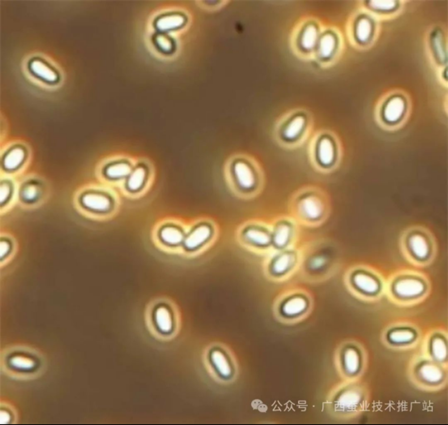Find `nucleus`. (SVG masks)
Instances as JSON below:
<instances>
[{"label":"nucleus","instance_id":"15","mask_svg":"<svg viewBox=\"0 0 448 425\" xmlns=\"http://www.w3.org/2000/svg\"><path fill=\"white\" fill-rule=\"evenodd\" d=\"M291 228L289 224H280L276 226L273 235V241L278 247L285 246L291 236Z\"/></svg>","mask_w":448,"mask_h":425},{"label":"nucleus","instance_id":"33","mask_svg":"<svg viewBox=\"0 0 448 425\" xmlns=\"http://www.w3.org/2000/svg\"><path fill=\"white\" fill-rule=\"evenodd\" d=\"M371 6L374 9H382V10H388L392 9L395 6V3L392 1H373L371 2Z\"/></svg>","mask_w":448,"mask_h":425},{"label":"nucleus","instance_id":"12","mask_svg":"<svg viewBox=\"0 0 448 425\" xmlns=\"http://www.w3.org/2000/svg\"><path fill=\"white\" fill-rule=\"evenodd\" d=\"M403 111V101L399 98H393L385 109V118L389 122H395L401 116Z\"/></svg>","mask_w":448,"mask_h":425},{"label":"nucleus","instance_id":"11","mask_svg":"<svg viewBox=\"0 0 448 425\" xmlns=\"http://www.w3.org/2000/svg\"><path fill=\"white\" fill-rule=\"evenodd\" d=\"M355 285L361 291L367 293H374L378 291V285L377 282L372 277L365 274H357L353 278Z\"/></svg>","mask_w":448,"mask_h":425},{"label":"nucleus","instance_id":"26","mask_svg":"<svg viewBox=\"0 0 448 425\" xmlns=\"http://www.w3.org/2000/svg\"><path fill=\"white\" fill-rule=\"evenodd\" d=\"M317 32L314 26H310L303 33L302 45L305 49H311L316 43Z\"/></svg>","mask_w":448,"mask_h":425},{"label":"nucleus","instance_id":"28","mask_svg":"<svg viewBox=\"0 0 448 425\" xmlns=\"http://www.w3.org/2000/svg\"><path fill=\"white\" fill-rule=\"evenodd\" d=\"M432 353L438 360H442L446 355V343L442 338H436L432 342Z\"/></svg>","mask_w":448,"mask_h":425},{"label":"nucleus","instance_id":"23","mask_svg":"<svg viewBox=\"0 0 448 425\" xmlns=\"http://www.w3.org/2000/svg\"><path fill=\"white\" fill-rule=\"evenodd\" d=\"M304 119L301 116L293 119L287 126L284 135L287 139H294L302 132L304 126Z\"/></svg>","mask_w":448,"mask_h":425},{"label":"nucleus","instance_id":"24","mask_svg":"<svg viewBox=\"0 0 448 425\" xmlns=\"http://www.w3.org/2000/svg\"><path fill=\"white\" fill-rule=\"evenodd\" d=\"M344 365L348 372H356L359 366V358L357 351L348 349L344 355Z\"/></svg>","mask_w":448,"mask_h":425},{"label":"nucleus","instance_id":"6","mask_svg":"<svg viewBox=\"0 0 448 425\" xmlns=\"http://www.w3.org/2000/svg\"><path fill=\"white\" fill-rule=\"evenodd\" d=\"M81 202L84 206L92 210L106 211L111 206L108 198L100 194H85L81 199Z\"/></svg>","mask_w":448,"mask_h":425},{"label":"nucleus","instance_id":"1","mask_svg":"<svg viewBox=\"0 0 448 425\" xmlns=\"http://www.w3.org/2000/svg\"><path fill=\"white\" fill-rule=\"evenodd\" d=\"M234 175L237 189L236 193L243 198H251L255 195V174L247 162H236L234 165Z\"/></svg>","mask_w":448,"mask_h":425},{"label":"nucleus","instance_id":"21","mask_svg":"<svg viewBox=\"0 0 448 425\" xmlns=\"http://www.w3.org/2000/svg\"><path fill=\"white\" fill-rule=\"evenodd\" d=\"M156 320L158 325V327L164 332H168L172 328V321L170 317V313L166 308L162 307L158 308L156 313Z\"/></svg>","mask_w":448,"mask_h":425},{"label":"nucleus","instance_id":"29","mask_svg":"<svg viewBox=\"0 0 448 425\" xmlns=\"http://www.w3.org/2000/svg\"><path fill=\"white\" fill-rule=\"evenodd\" d=\"M334 47H335V40L331 35L327 34L321 39L320 52L322 56L325 57L330 56L333 51Z\"/></svg>","mask_w":448,"mask_h":425},{"label":"nucleus","instance_id":"30","mask_svg":"<svg viewBox=\"0 0 448 425\" xmlns=\"http://www.w3.org/2000/svg\"><path fill=\"white\" fill-rule=\"evenodd\" d=\"M370 34V25L367 20L362 19L360 21L357 27V36L361 41H365L368 39Z\"/></svg>","mask_w":448,"mask_h":425},{"label":"nucleus","instance_id":"9","mask_svg":"<svg viewBox=\"0 0 448 425\" xmlns=\"http://www.w3.org/2000/svg\"><path fill=\"white\" fill-rule=\"evenodd\" d=\"M160 237L164 242L170 245H179L183 241V232L174 226L164 227L160 232Z\"/></svg>","mask_w":448,"mask_h":425},{"label":"nucleus","instance_id":"20","mask_svg":"<svg viewBox=\"0 0 448 425\" xmlns=\"http://www.w3.org/2000/svg\"><path fill=\"white\" fill-rule=\"evenodd\" d=\"M420 373L423 378L429 382H437L442 378V372L437 366L426 364L420 369Z\"/></svg>","mask_w":448,"mask_h":425},{"label":"nucleus","instance_id":"14","mask_svg":"<svg viewBox=\"0 0 448 425\" xmlns=\"http://www.w3.org/2000/svg\"><path fill=\"white\" fill-rule=\"evenodd\" d=\"M319 159L323 165H329L334 158L333 145L328 139L321 140L318 149Z\"/></svg>","mask_w":448,"mask_h":425},{"label":"nucleus","instance_id":"16","mask_svg":"<svg viewBox=\"0 0 448 425\" xmlns=\"http://www.w3.org/2000/svg\"><path fill=\"white\" fill-rule=\"evenodd\" d=\"M360 399L361 397L359 393L351 389L342 393L340 398L338 399V405L342 409H353L357 406Z\"/></svg>","mask_w":448,"mask_h":425},{"label":"nucleus","instance_id":"2","mask_svg":"<svg viewBox=\"0 0 448 425\" xmlns=\"http://www.w3.org/2000/svg\"><path fill=\"white\" fill-rule=\"evenodd\" d=\"M295 208L297 215L302 220L314 222L322 217L324 207L323 202L319 198L309 195L297 200Z\"/></svg>","mask_w":448,"mask_h":425},{"label":"nucleus","instance_id":"17","mask_svg":"<svg viewBox=\"0 0 448 425\" xmlns=\"http://www.w3.org/2000/svg\"><path fill=\"white\" fill-rule=\"evenodd\" d=\"M131 173V167L127 163H115L106 169L107 176L111 179H119L127 176Z\"/></svg>","mask_w":448,"mask_h":425},{"label":"nucleus","instance_id":"27","mask_svg":"<svg viewBox=\"0 0 448 425\" xmlns=\"http://www.w3.org/2000/svg\"><path fill=\"white\" fill-rule=\"evenodd\" d=\"M389 338L391 342L395 343H403L412 340L413 338V334L408 330H394L389 334Z\"/></svg>","mask_w":448,"mask_h":425},{"label":"nucleus","instance_id":"5","mask_svg":"<svg viewBox=\"0 0 448 425\" xmlns=\"http://www.w3.org/2000/svg\"><path fill=\"white\" fill-rule=\"evenodd\" d=\"M394 289L395 293L401 297H414L422 292L424 286L416 279H406L398 282Z\"/></svg>","mask_w":448,"mask_h":425},{"label":"nucleus","instance_id":"18","mask_svg":"<svg viewBox=\"0 0 448 425\" xmlns=\"http://www.w3.org/2000/svg\"><path fill=\"white\" fill-rule=\"evenodd\" d=\"M306 305V300L303 298L293 297L285 303L283 311L287 315H295L303 311Z\"/></svg>","mask_w":448,"mask_h":425},{"label":"nucleus","instance_id":"35","mask_svg":"<svg viewBox=\"0 0 448 425\" xmlns=\"http://www.w3.org/2000/svg\"><path fill=\"white\" fill-rule=\"evenodd\" d=\"M10 195V187L7 183L3 184L1 186V202L6 201L7 199L9 197Z\"/></svg>","mask_w":448,"mask_h":425},{"label":"nucleus","instance_id":"19","mask_svg":"<svg viewBox=\"0 0 448 425\" xmlns=\"http://www.w3.org/2000/svg\"><path fill=\"white\" fill-rule=\"evenodd\" d=\"M145 170L144 168L139 167L134 170V172L130 175L129 179L128 180V189L131 191H137L142 187L143 184L145 183Z\"/></svg>","mask_w":448,"mask_h":425},{"label":"nucleus","instance_id":"32","mask_svg":"<svg viewBox=\"0 0 448 425\" xmlns=\"http://www.w3.org/2000/svg\"><path fill=\"white\" fill-rule=\"evenodd\" d=\"M157 43L161 49L164 51H170L172 49V43L166 37L158 36L157 38Z\"/></svg>","mask_w":448,"mask_h":425},{"label":"nucleus","instance_id":"8","mask_svg":"<svg viewBox=\"0 0 448 425\" xmlns=\"http://www.w3.org/2000/svg\"><path fill=\"white\" fill-rule=\"evenodd\" d=\"M185 20L182 16L170 15L162 17L157 20L156 27L161 31H168L179 28L184 24Z\"/></svg>","mask_w":448,"mask_h":425},{"label":"nucleus","instance_id":"13","mask_svg":"<svg viewBox=\"0 0 448 425\" xmlns=\"http://www.w3.org/2000/svg\"><path fill=\"white\" fill-rule=\"evenodd\" d=\"M25 152L21 148H14L7 153L4 158V166L8 170H14L22 163Z\"/></svg>","mask_w":448,"mask_h":425},{"label":"nucleus","instance_id":"37","mask_svg":"<svg viewBox=\"0 0 448 425\" xmlns=\"http://www.w3.org/2000/svg\"><path fill=\"white\" fill-rule=\"evenodd\" d=\"M9 419H10V416H9V414L8 413L5 412H5L1 411V423H8Z\"/></svg>","mask_w":448,"mask_h":425},{"label":"nucleus","instance_id":"4","mask_svg":"<svg viewBox=\"0 0 448 425\" xmlns=\"http://www.w3.org/2000/svg\"><path fill=\"white\" fill-rule=\"evenodd\" d=\"M241 237L249 244L258 246H266L271 242V236L264 228L251 223L243 225L241 230Z\"/></svg>","mask_w":448,"mask_h":425},{"label":"nucleus","instance_id":"10","mask_svg":"<svg viewBox=\"0 0 448 425\" xmlns=\"http://www.w3.org/2000/svg\"><path fill=\"white\" fill-rule=\"evenodd\" d=\"M410 249L419 259L426 258L429 253V246L425 239L420 235H414L410 238Z\"/></svg>","mask_w":448,"mask_h":425},{"label":"nucleus","instance_id":"3","mask_svg":"<svg viewBox=\"0 0 448 425\" xmlns=\"http://www.w3.org/2000/svg\"><path fill=\"white\" fill-rule=\"evenodd\" d=\"M213 233L214 230L210 223H199L184 239V245L189 250L198 249L199 247L205 245L213 237Z\"/></svg>","mask_w":448,"mask_h":425},{"label":"nucleus","instance_id":"34","mask_svg":"<svg viewBox=\"0 0 448 425\" xmlns=\"http://www.w3.org/2000/svg\"><path fill=\"white\" fill-rule=\"evenodd\" d=\"M37 195V191L36 188L34 187H29L25 189L23 192V196L24 197L27 199V200H32L34 199Z\"/></svg>","mask_w":448,"mask_h":425},{"label":"nucleus","instance_id":"7","mask_svg":"<svg viewBox=\"0 0 448 425\" xmlns=\"http://www.w3.org/2000/svg\"><path fill=\"white\" fill-rule=\"evenodd\" d=\"M30 69L35 76L47 82H55L57 81V73L41 60H34L30 62Z\"/></svg>","mask_w":448,"mask_h":425},{"label":"nucleus","instance_id":"31","mask_svg":"<svg viewBox=\"0 0 448 425\" xmlns=\"http://www.w3.org/2000/svg\"><path fill=\"white\" fill-rule=\"evenodd\" d=\"M11 364L15 368L21 369H30L34 367V363L32 359L23 356H15L11 359Z\"/></svg>","mask_w":448,"mask_h":425},{"label":"nucleus","instance_id":"25","mask_svg":"<svg viewBox=\"0 0 448 425\" xmlns=\"http://www.w3.org/2000/svg\"><path fill=\"white\" fill-rule=\"evenodd\" d=\"M213 361L217 367L219 372L224 376H228L230 373V364L228 363L227 359H225L223 354L219 351L213 354Z\"/></svg>","mask_w":448,"mask_h":425},{"label":"nucleus","instance_id":"36","mask_svg":"<svg viewBox=\"0 0 448 425\" xmlns=\"http://www.w3.org/2000/svg\"><path fill=\"white\" fill-rule=\"evenodd\" d=\"M9 250V245L7 242H1V257L6 255Z\"/></svg>","mask_w":448,"mask_h":425},{"label":"nucleus","instance_id":"22","mask_svg":"<svg viewBox=\"0 0 448 425\" xmlns=\"http://www.w3.org/2000/svg\"><path fill=\"white\" fill-rule=\"evenodd\" d=\"M293 262L292 256L289 253H284L279 256L278 258L275 260L274 263L272 265V270L276 274H281L286 272L289 266H291Z\"/></svg>","mask_w":448,"mask_h":425}]
</instances>
